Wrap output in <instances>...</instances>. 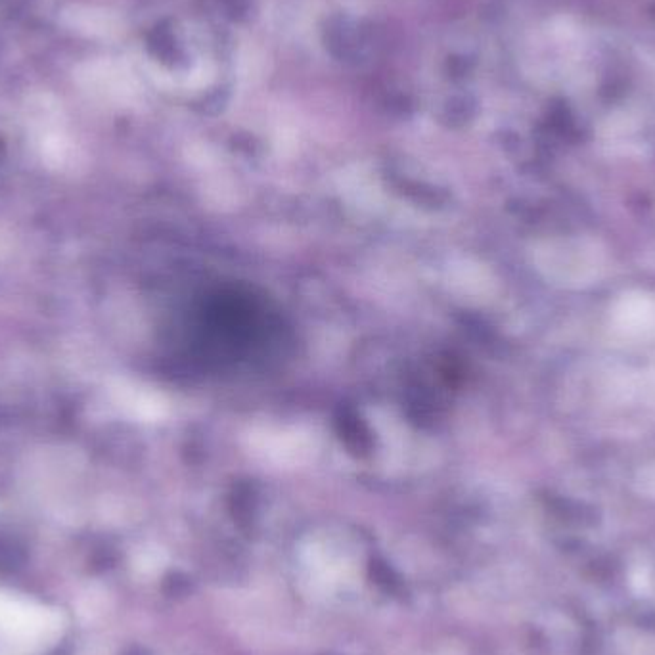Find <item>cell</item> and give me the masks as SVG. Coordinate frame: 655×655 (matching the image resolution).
Listing matches in <instances>:
<instances>
[{"label": "cell", "mask_w": 655, "mask_h": 655, "mask_svg": "<svg viewBox=\"0 0 655 655\" xmlns=\"http://www.w3.org/2000/svg\"><path fill=\"white\" fill-rule=\"evenodd\" d=\"M253 447L276 464H299L315 451L313 439L297 430L259 431L253 435Z\"/></svg>", "instance_id": "1"}, {"label": "cell", "mask_w": 655, "mask_h": 655, "mask_svg": "<svg viewBox=\"0 0 655 655\" xmlns=\"http://www.w3.org/2000/svg\"><path fill=\"white\" fill-rule=\"evenodd\" d=\"M119 389H121L119 391L121 405L127 410H131L138 418L158 420L165 414V403L156 393L140 389V387H133V385H123Z\"/></svg>", "instance_id": "2"}]
</instances>
